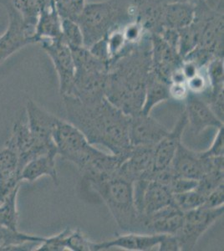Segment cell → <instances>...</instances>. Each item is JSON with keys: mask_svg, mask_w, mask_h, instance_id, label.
<instances>
[{"mask_svg": "<svg viewBox=\"0 0 224 251\" xmlns=\"http://www.w3.org/2000/svg\"><path fill=\"white\" fill-rule=\"evenodd\" d=\"M66 121L82 132L92 145L103 146L115 155L128 157L131 117L114 106L106 97L96 102L85 103L71 96L62 97Z\"/></svg>", "mask_w": 224, "mask_h": 251, "instance_id": "6da1fadb", "label": "cell"}, {"mask_svg": "<svg viewBox=\"0 0 224 251\" xmlns=\"http://www.w3.org/2000/svg\"><path fill=\"white\" fill-rule=\"evenodd\" d=\"M142 43L109 66L105 97L128 116L142 111L151 71L150 45Z\"/></svg>", "mask_w": 224, "mask_h": 251, "instance_id": "7a4b0ae2", "label": "cell"}, {"mask_svg": "<svg viewBox=\"0 0 224 251\" xmlns=\"http://www.w3.org/2000/svg\"><path fill=\"white\" fill-rule=\"evenodd\" d=\"M136 10L131 0H105L85 3L77 19L84 46L89 49L111 30L135 20Z\"/></svg>", "mask_w": 224, "mask_h": 251, "instance_id": "3957f363", "label": "cell"}, {"mask_svg": "<svg viewBox=\"0 0 224 251\" xmlns=\"http://www.w3.org/2000/svg\"><path fill=\"white\" fill-rule=\"evenodd\" d=\"M102 199L117 226L125 232L139 233V215L134 200V183L118 173L90 183Z\"/></svg>", "mask_w": 224, "mask_h": 251, "instance_id": "277c9868", "label": "cell"}, {"mask_svg": "<svg viewBox=\"0 0 224 251\" xmlns=\"http://www.w3.org/2000/svg\"><path fill=\"white\" fill-rule=\"evenodd\" d=\"M75 78L71 94L82 102H96L105 98L109 66L85 46L71 48Z\"/></svg>", "mask_w": 224, "mask_h": 251, "instance_id": "5b68a950", "label": "cell"}, {"mask_svg": "<svg viewBox=\"0 0 224 251\" xmlns=\"http://www.w3.org/2000/svg\"><path fill=\"white\" fill-rule=\"evenodd\" d=\"M53 138L58 155L76 166L81 174L87 171L104 152L89 143L74 125L60 118L57 122Z\"/></svg>", "mask_w": 224, "mask_h": 251, "instance_id": "8992f818", "label": "cell"}, {"mask_svg": "<svg viewBox=\"0 0 224 251\" xmlns=\"http://www.w3.org/2000/svg\"><path fill=\"white\" fill-rule=\"evenodd\" d=\"M224 206L218 208H205L201 206L184 212L182 226L174 234L180 251L193 250L199 239L217 220L224 216Z\"/></svg>", "mask_w": 224, "mask_h": 251, "instance_id": "52a82bcc", "label": "cell"}, {"mask_svg": "<svg viewBox=\"0 0 224 251\" xmlns=\"http://www.w3.org/2000/svg\"><path fill=\"white\" fill-rule=\"evenodd\" d=\"M27 123L34 139V149L38 157L57 150L54 143V129L59 117L29 100L26 105Z\"/></svg>", "mask_w": 224, "mask_h": 251, "instance_id": "ba28073f", "label": "cell"}, {"mask_svg": "<svg viewBox=\"0 0 224 251\" xmlns=\"http://www.w3.org/2000/svg\"><path fill=\"white\" fill-rule=\"evenodd\" d=\"M170 167L179 177L199 181L213 169H224V156L204 157L201 151H193L182 142L176 149Z\"/></svg>", "mask_w": 224, "mask_h": 251, "instance_id": "9c48e42d", "label": "cell"}, {"mask_svg": "<svg viewBox=\"0 0 224 251\" xmlns=\"http://www.w3.org/2000/svg\"><path fill=\"white\" fill-rule=\"evenodd\" d=\"M9 15V26L0 36V65L12 54L29 44L36 43L34 30L28 28L12 0H0Z\"/></svg>", "mask_w": 224, "mask_h": 251, "instance_id": "30bf717a", "label": "cell"}, {"mask_svg": "<svg viewBox=\"0 0 224 251\" xmlns=\"http://www.w3.org/2000/svg\"><path fill=\"white\" fill-rule=\"evenodd\" d=\"M134 200L140 220L172 204L173 194L156 180L141 178L134 183Z\"/></svg>", "mask_w": 224, "mask_h": 251, "instance_id": "8fae6325", "label": "cell"}, {"mask_svg": "<svg viewBox=\"0 0 224 251\" xmlns=\"http://www.w3.org/2000/svg\"><path fill=\"white\" fill-rule=\"evenodd\" d=\"M42 49L51 59L59 78L60 94L62 97L71 94L75 78V63L71 48L60 39H44L40 41Z\"/></svg>", "mask_w": 224, "mask_h": 251, "instance_id": "7c38bea8", "label": "cell"}, {"mask_svg": "<svg viewBox=\"0 0 224 251\" xmlns=\"http://www.w3.org/2000/svg\"><path fill=\"white\" fill-rule=\"evenodd\" d=\"M151 71L170 83L173 73L182 67L183 60L177 50L156 34H150Z\"/></svg>", "mask_w": 224, "mask_h": 251, "instance_id": "4fadbf2b", "label": "cell"}, {"mask_svg": "<svg viewBox=\"0 0 224 251\" xmlns=\"http://www.w3.org/2000/svg\"><path fill=\"white\" fill-rule=\"evenodd\" d=\"M184 212L174 203L146 217L140 218L139 233L176 234L182 226Z\"/></svg>", "mask_w": 224, "mask_h": 251, "instance_id": "5bb4252c", "label": "cell"}, {"mask_svg": "<svg viewBox=\"0 0 224 251\" xmlns=\"http://www.w3.org/2000/svg\"><path fill=\"white\" fill-rule=\"evenodd\" d=\"M168 131L150 115L139 112L130 118L129 139L131 147L155 146L168 134Z\"/></svg>", "mask_w": 224, "mask_h": 251, "instance_id": "9a60e30c", "label": "cell"}, {"mask_svg": "<svg viewBox=\"0 0 224 251\" xmlns=\"http://www.w3.org/2000/svg\"><path fill=\"white\" fill-rule=\"evenodd\" d=\"M187 125V115L185 111H183L178 117L174 127L168 131V134L154 147L153 166L151 175L168 169L171 165L176 149L179 144L182 142V135Z\"/></svg>", "mask_w": 224, "mask_h": 251, "instance_id": "2e32d148", "label": "cell"}, {"mask_svg": "<svg viewBox=\"0 0 224 251\" xmlns=\"http://www.w3.org/2000/svg\"><path fill=\"white\" fill-rule=\"evenodd\" d=\"M155 146L131 147L130 154L118 169V174L135 183L141 178L150 179Z\"/></svg>", "mask_w": 224, "mask_h": 251, "instance_id": "e0dca14e", "label": "cell"}, {"mask_svg": "<svg viewBox=\"0 0 224 251\" xmlns=\"http://www.w3.org/2000/svg\"><path fill=\"white\" fill-rule=\"evenodd\" d=\"M184 100L187 123L194 134H200L208 127L219 129L224 126V122L216 117L208 104L201 97L189 92Z\"/></svg>", "mask_w": 224, "mask_h": 251, "instance_id": "ac0fdd59", "label": "cell"}, {"mask_svg": "<svg viewBox=\"0 0 224 251\" xmlns=\"http://www.w3.org/2000/svg\"><path fill=\"white\" fill-rule=\"evenodd\" d=\"M165 234H146L128 232L127 234L117 235L116 238L103 242L96 243V251L111 248H120L130 251H151L162 242Z\"/></svg>", "mask_w": 224, "mask_h": 251, "instance_id": "d6986e66", "label": "cell"}, {"mask_svg": "<svg viewBox=\"0 0 224 251\" xmlns=\"http://www.w3.org/2000/svg\"><path fill=\"white\" fill-rule=\"evenodd\" d=\"M5 146L17 154L20 171L26 163L38 157L34 151V139L28 128L27 120L20 119L14 123L11 134Z\"/></svg>", "mask_w": 224, "mask_h": 251, "instance_id": "ffe728a7", "label": "cell"}, {"mask_svg": "<svg viewBox=\"0 0 224 251\" xmlns=\"http://www.w3.org/2000/svg\"><path fill=\"white\" fill-rule=\"evenodd\" d=\"M20 173L17 154L6 146L0 149V203L20 187Z\"/></svg>", "mask_w": 224, "mask_h": 251, "instance_id": "44dd1931", "label": "cell"}, {"mask_svg": "<svg viewBox=\"0 0 224 251\" xmlns=\"http://www.w3.org/2000/svg\"><path fill=\"white\" fill-rule=\"evenodd\" d=\"M57 156V150H53L30 160L20 171V182L25 181L28 183H34L40 177H50L54 185H59L55 162Z\"/></svg>", "mask_w": 224, "mask_h": 251, "instance_id": "7402d4cb", "label": "cell"}, {"mask_svg": "<svg viewBox=\"0 0 224 251\" xmlns=\"http://www.w3.org/2000/svg\"><path fill=\"white\" fill-rule=\"evenodd\" d=\"M62 38L61 18L57 11L55 0H49L40 10L34 29V39L36 43L44 39Z\"/></svg>", "mask_w": 224, "mask_h": 251, "instance_id": "603a6c76", "label": "cell"}, {"mask_svg": "<svg viewBox=\"0 0 224 251\" xmlns=\"http://www.w3.org/2000/svg\"><path fill=\"white\" fill-rule=\"evenodd\" d=\"M194 19L195 6L193 4L178 1L166 3L162 15V29L180 30L190 25Z\"/></svg>", "mask_w": 224, "mask_h": 251, "instance_id": "cb8c5ba5", "label": "cell"}, {"mask_svg": "<svg viewBox=\"0 0 224 251\" xmlns=\"http://www.w3.org/2000/svg\"><path fill=\"white\" fill-rule=\"evenodd\" d=\"M169 99H171L169 83L162 80L150 71L146 89L145 100L141 112L143 114L150 115L155 106Z\"/></svg>", "mask_w": 224, "mask_h": 251, "instance_id": "d4e9b609", "label": "cell"}, {"mask_svg": "<svg viewBox=\"0 0 224 251\" xmlns=\"http://www.w3.org/2000/svg\"><path fill=\"white\" fill-rule=\"evenodd\" d=\"M20 187L15 188L2 203H0V226L11 230H19V212L17 199Z\"/></svg>", "mask_w": 224, "mask_h": 251, "instance_id": "484cf974", "label": "cell"}, {"mask_svg": "<svg viewBox=\"0 0 224 251\" xmlns=\"http://www.w3.org/2000/svg\"><path fill=\"white\" fill-rule=\"evenodd\" d=\"M61 30L63 40L70 48L84 46L82 31L76 21L70 19H61Z\"/></svg>", "mask_w": 224, "mask_h": 251, "instance_id": "4316f807", "label": "cell"}, {"mask_svg": "<svg viewBox=\"0 0 224 251\" xmlns=\"http://www.w3.org/2000/svg\"><path fill=\"white\" fill-rule=\"evenodd\" d=\"M205 200L206 198L195 188L173 195V203L183 212L201 207L204 203Z\"/></svg>", "mask_w": 224, "mask_h": 251, "instance_id": "83f0119b", "label": "cell"}, {"mask_svg": "<svg viewBox=\"0 0 224 251\" xmlns=\"http://www.w3.org/2000/svg\"><path fill=\"white\" fill-rule=\"evenodd\" d=\"M66 249L72 251H96V242L89 240L79 228L71 229L66 237Z\"/></svg>", "mask_w": 224, "mask_h": 251, "instance_id": "f1b7e54d", "label": "cell"}, {"mask_svg": "<svg viewBox=\"0 0 224 251\" xmlns=\"http://www.w3.org/2000/svg\"><path fill=\"white\" fill-rule=\"evenodd\" d=\"M71 228H65L63 231L54 236L45 237V240L40 244L36 251H64L66 249V237L71 231Z\"/></svg>", "mask_w": 224, "mask_h": 251, "instance_id": "f546056e", "label": "cell"}, {"mask_svg": "<svg viewBox=\"0 0 224 251\" xmlns=\"http://www.w3.org/2000/svg\"><path fill=\"white\" fill-rule=\"evenodd\" d=\"M187 86L189 92L201 96L210 89V82L207 78L206 67L200 69L193 76L187 80Z\"/></svg>", "mask_w": 224, "mask_h": 251, "instance_id": "4dcf8cb0", "label": "cell"}, {"mask_svg": "<svg viewBox=\"0 0 224 251\" xmlns=\"http://www.w3.org/2000/svg\"><path fill=\"white\" fill-rule=\"evenodd\" d=\"M207 78L210 82V87L224 85V58L216 57L211 60L206 66Z\"/></svg>", "mask_w": 224, "mask_h": 251, "instance_id": "1f68e13d", "label": "cell"}, {"mask_svg": "<svg viewBox=\"0 0 224 251\" xmlns=\"http://www.w3.org/2000/svg\"><path fill=\"white\" fill-rule=\"evenodd\" d=\"M224 126L218 129V132L214 137L212 145L209 149L201 151V155L204 157H222L224 154Z\"/></svg>", "mask_w": 224, "mask_h": 251, "instance_id": "d6a6232c", "label": "cell"}, {"mask_svg": "<svg viewBox=\"0 0 224 251\" xmlns=\"http://www.w3.org/2000/svg\"><path fill=\"white\" fill-rule=\"evenodd\" d=\"M224 183L215 188L209 195L206 198L202 207L205 208H218L224 206Z\"/></svg>", "mask_w": 224, "mask_h": 251, "instance_id": "836d02e7", "label": "cell"}, {"mask_svg": "<svg viewBox=\"0 0 224 251\" xmlns=\"http://www.w3.org/2000/svg\"><path fill=\"white\" fill-rule=\"evenodd\" d=\"M171 98L176 100H184L189 93L187 82H171L169 84Z\"/></svg>", "mask_w": 224, "mask_h": 251, "instance_id": "e575fe53", "label": "cell"}, {"mask_svg": "<svg viewBox=\"0 0 224 251\" xmlns=\"http://www.w3.org/2000/svg\"><path fill=\"white\" fill-rule=\"evenodd\" d=\"M159 251H179L178 242L176 236L173 234H165L162 242L159 244Z\"/></svg>", "mask_w": 224, "mask_h": 251, "instance_id": "d590c367", "label": "cell"}, {"mask_svg": "<svg viewBox=\"0 0 224 251\" xmlns=\"http://www.w3.org/2000/svg\"><path fill=\"white\" fill-rule=\"evenodd\" d=\"M131 1H132L134 5L137 6L141 4V3H144L146 1H148V0H131Z\"/></svg>", "mask_w": 224, "mask_h": 251, "instance_id": "8d00e7d4", "label": "cell"}]
</instances>
